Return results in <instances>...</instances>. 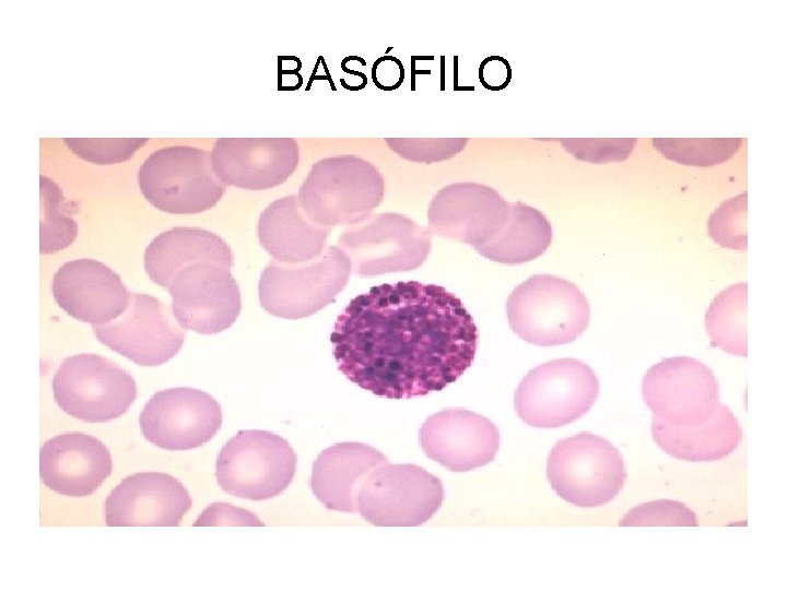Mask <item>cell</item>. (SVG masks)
Wrapping results in <instances>:
<instances>
[{"label": "cell", "instance_id": "cell-1", "mask_svg": "<svg viewBox=\"0 0 787 590\" xmlns=\"http://www.w3.org/2000/svg\"><path fill=\"white\" fill-rule=\"evenodd\" d=\"M330 341L350 381L379 397L410 399L443 390L471 366L478 329L455 294L408 281L354 297Z\"/></svg>", "mask_w": 787, "mask_h": 590}, {"label": "cell", "instance_id": "cell-2", "mask_svg": "<svg viewBox=\"0 0 787 590\" xmlns=\"http://www.w3.org/2000/svg\"><path fill=\"white\" fill-rule=\"evenodd\" d=\"M385 194V180L371 162L353 154L315 162L298 190L305 214L324 227L367 219Z\"/></svg>", "mask_w": 787, "mask_h": 590}, {"label": "cell", "instance_id": "cell-3", "mask_svg": "<svg viewBox=\"0 0 787 590\" xmlns=\"http://www.w3.org/2000/svg\"><path fill=\"white\" fill-rule=\"evenodd\" d=\"M506 316L512 330L524 341L554 346L571 343L585 332L590 306L574 283L536 274L509 294Z\"/></svg>", "mask_w": 787, "mask_h": 590}, {"label": "cell", "instance_id": "cell-4", "mask_svg": "<svg viewBox=\"0 0 787 590\" xmlns=\"http://www.w3.org/2000/svg\"><path fill=\"white\" fill-rule=\"evenodd\" d=\"M137 178L144 198L173 214L207 211L226 190L213 170L211 152L190 145L155 150L141 164Z\"/></svg>", "mask_w": 787, "mask_h": 590}, {"label": "cell", "instance_id": "cell-5", "mask_svg": "<svg viewBox=\"0 0 787 590\" xmlns=\"http://www.w3.org/2000/svg\"><path fill=\"white\" fill-rule=\"evenodd\" d=\"M547 477L554 492L569 504L598 507L621 492L626 470L616 447L584 432L553 446L547 460Z\"/></svg>", "mask_w": 787, "mask_h": 590}, {"label": "cell", "instance_id": "cell-6", "mask_svg": "<svg viewBox=\"0 0 787 590\" xmlns=\"http://www.w3.org/2000/svg\"><path fill=\"white\" fill-rule=\"evenodd\" d=\"M351 262L338 246L297 264L271 260L259 281V300L269 314L284 319L309 317L333 303L346 286Z\"/></svg>", "mask_w": 787, "mask_h": 590}, {"label": "cell", "instance_id": "cell-7", "mask_svg": "<svg viewBox=\"0 0 787 590\" xmlns=\"http://www.w3.org/2000/svg\"><path fill=\"white\" fill-rule=\"evenodd\" d=\"M297 457L283 437L260 429L239 430L221 449L215 464L220 487L249 500L279 496L292 483Z\"/></svg>", "mask_w": 787, "mask_h": 590}, {"label": "cell", "instance_id": "cell-8", "mask_svg": "<svg viewBox=\"0 0 787 590\" xmlns=\"http://www.w3.org/2000/svg\"><path fill=\"white\" fill-rule=\"evenodd\" d=\"M599 396L594 369L576 358H559L538 365L515 392L517 415L538 428H556L585 415Z\"/></svg>", "mask_w": 787, "mask_h": 590}, {"label": "cell", "instance_id": "cell-9", "mask_svg": "<svg viewBox=\"0 0 787 590\" xmlns=\"http://www.w3.org/2000/svg\"><path fill=\"white\" fill-rule=\"evenodd\" d=\"M445 492L441 480L410 463H385L363 480L356 494L357 512L378 527H416L441 508Z\"/></svg>", "mask_w": 787, "mask_h": 590}, {"label": "cell", "instance_id": "cell-10", "mask_svg": "<svg viewBox=\"0 0 787 590\" xmlns=\"http://www.w3.org/2000/svg\"><path fill=\"white\" fill-rule=\"evenodd\" d=\"M51 386L59 408L89 423L120 417L137 397L133 377L113 361L93 353L64 358Z\"/></svg>", "mask_w": 787, "mask_h": 590}, {"label": "cell", "instance_id": "cell-11", "mask_svg": "<svg viewBox=\"0 0 787 590\" xmlns=\"http://www.w3.org/2000/svg\"><path fill=\"white\" fill-rule=\"evenodd\" d=\"M354 274L375 276L411 271L426 260L432 239L427 228L398 213L371 214L348 226L338 238Z\"/></svg>", "mask_w": 787, "mask_h": 590}, {"label": "cell", "instance_id": "cell-12", "mask_svg": "<svg viewBox=\"0 0 787 590\" xmlns=\"http://www.w3.org/2000/svg\"><path fill=\"white\" fill-rule=\"evenodd\" d=\"M230 267L210 260L189 263L173 276L168 292L178 324L200 334L230 328L240 312V292Z\"/></svg>", "mask_w": 787, "mask_h": 590}, {"label": "cell", "instance_id": "cell-13", "mask_svg": "<svg viewBox=\"0 0 787 590\" xmlns=\"http://www.w3.org/2000/svg\"><path fill=\"white\" fill-rule=\"evenodd\" d=\"M642 393L654 415L678 426L704 423L719 403L715 374L689 356L663 358L653 365L643 377Z\"/></svg>", "mask_w": 787, "mask_h": 590}, {"label": "cell", "instance_id": "cell-14", "mask_svg": "<svg viewBox=\"0 0 787 590\" xmlns=\"http://www.w3.org/2000/svg\"><path fill=\"white\" fill-rule=\"evenodd\" d=\"M92 329L101 343L141 366L165 364L185 341L171 308L148 294L131 293L129 305L119 317L93 324Z\"/></svg>", "mask_w": 787, "mask_h": 590}, {"label": "cell", "instance_id": "cell-15", "mask_svg": "<svg viewBox=\"0 0 787 590\" xmlns=\"http://www.w3.org/2000/svg\"><path fill=\"white\" fill-rule=\"evenodd\" d=\"M222 410L209 393L176 387L154 393L140 413L143 437L166 450H190L210 441L222 425Z\"/></svg>", "mask_w": 787, "mask_h": 590}, {"label": "cell", "instance_id": "cell-16", "mask_svg": "<svg viewBox=\"0 0 787 590\" xmlns=\"http://www.w3.org/2000/svg\"><path fill=\"white\" fill-rule=\"evenodd\" d=\"M509 210L510 203L491 187L475 182L451 184L433 197L427 229L478 250L501 233Z\"/></svg>", "mask_w": 787, "mask_h": 590}, {"label": "cell", "instance_id": "cell-17", "mask_svg": "<svg viewBox=\"0 0 787 590\" xmlns=\"http://www.w3.org/2000/svg\"><path fill=\"white\" fill-rule=\"evenodd\" d=\"M299 162L293 138H219L211 163L219 179L246 190H267L285 182Z\"/></svg>", "mask_w": 787, "mask_h": 590}, {"label": "cell", "instance_id": "cell-18", "mask_svg": "<svg viewBox=\"0 0 787 590\" xmlns=\"http://www.w3.org/2000/svg\"><path fill=\"white\" fill-rule=\"evenodd\" d=\"M192 506L189 492L163 472L125 477L105 502L108 527H177Z\"/></svg>", "mask_w": 787, "mask_h": 590}, {"label": "cell", "instance_id": "cell-19", "mask_svg": "<svg viewBox=\"0 0 787 590\" xmlns=\"http://www.w3.org/2000/svg\"><path fill=\"white\" fill-rule=\"evenodd\" d=\"M420 444L432 460L454 472H466L494 460L500 447L497 427L463 409L434 413L422 424Z\"/></svg>", "mask_w": 787, "mask_h": 590}, {"label": "cell", "instance_id": "cell-20", "mask_svg": "<svg viewBox=\"0 0 787 590\" xmlns=\"http://www.w3.org/2000/svg\"><path fill=\"white\" fill-rule=\"evenodd\" d=\"M51 293L68 315L92 326L119 317L131 298L119 275L93 259L62 264L52 278Z\"/></svg>", "mask_w": 787, "mask_h": 590}, {"label": "cell", "instance_id": "cell-21", "mask_svg": "<svg viewBox=\"0 0 787 590\" xmlns=\"http://www.w3.org/2000/svg\"><path fill=\"white\" fill-rule=\"evenodd\" d=\"M108 448L97 438L64 433L48 439L39 451V474L54 492L71 497L93 494L110 475Z\"/></svg>", "mask_w": 787, "mask_h": 590}, {"label": "cell", "instance_id": "cell-22", "mask_svg": "<svg viewBox=\"0 0 787 590\" xmlns=\"http://www.w3.org/2000/svg\"><path fill=\"white\" fill-rule=\"evenodd\" d=\"M385 463H388L387 457L368 445L336 444L317 456L310 476L312 491L328 509L355 514L361 483Z\"/></svg>", "mask_w": 787, "mask_h": 590}, {"label": "cell", "instance_id": "cell-23", "mask_svg": "<svg viewBox=\"0 0 787 590\" xmlns=\"http://www.w3.org/2000/svg\"><path fill=\"white\" fill-rule=\"evenodd\" d=\"M330 227L313 222L303 211L297 194L271 202L260 214L257 235L273 260L297 264L320 256Z\"/></svg>", "mask_w": 787, "mask_h": 590}, {"label": "cell", "instance_id": "cell-24", "mask_svg": "<svg viewBox=\"0 0 787 590\" xmlns=\"http://www.w3.org/2000/svg\"><path fill=\"white\" fill-rule=\"evenodd\" d=\"M651 436L666 453L676 459L705 462L732 453L741 444L743 432L730 409L718 403L707 421L692 426L673 425L654 415Z\"/></svg>", "mask_w": 787, "mask_h": 590}, {"label": "cell", "instance_id": "cell-25", "mask_svg": "<svg viewBox=\"0 0 787 590\" xmlns=\"http://www.w3.org/2000/svg\"><path fill=\"white\" fill-rule=\"evenodd\" d=\"M202 260L218 261L232 268L234 257L219 235L198 227H174L154 237L144 251L143 264L149 278L168 288L183 267Z\"/></svg>", "mask_w": 787, "mask_h": 590}, {"label": "cell", "instance_id": "cell-26", "mask_svg": "<svg viewBox=\"0 0 787 590\" xmlns=\"http://www.w3.org/2000/svg\"><path fill=\"white\" fill-rule=\"evenodd\" d=\"M552 241V227L539 210L521 202L510 203L508 220L501 233L477 251L503 264H519L541 256Z\"/></svg>", "mask_w": 787, "mask_h": 590}, {"label": "cell", "instance_id": "cell-27", "mask_svg": "<svg viewBox=\"0 0 787 590\" xmlns=\"http://www.w3.org/2000/svg\"><path fill=\"white\" fill-rule=\"evenodd\" d=\"M748 285L739 282L723 290L705 315L706 332L715 346L731 355L747 357Z\"/></svg>", "mask_w": 787, "mask_h": 590}, {"label": "cell", "instance_id": "cell-28", "mask_svg": "<svg viewBox=\"0 0 787 590\" xmlns=\"http://www.w3.org/2000/svg\"><path fill=\"white\" fill-rule=\"evenodd\" d=\"M40 253H52L70 246L78 234V223L71 216L77 211L67 201L59 186L50 178L40 176Z\"/></svg>", "mask_w": 787, "mask_h": 590}, {"label": "cell", "instance_id": "cell-29", "mask_svg": "<svg viewBox=\"0 0 787 590\" xmlns=\"http://www.w3.org/2000/svg\"><path fill=\"white\" fill-rule=\"evenodd\" d=\"M741 143V138L653 139L654 148L665 157L693 166H712L723 163L738 151Z\"/></svg>", "mask_w": 787, "mask_h": 590}, {"label": "cell", "instance_id": "cell-30", "mask_svg": "<svg viewBox=\"0 0 787 590\" xmlns=\"http://www.w3.org/2000/svg\"><path fill=\"white\" fill-rule=\"evenodd\" d=\"M747 193L725 201L709 217L707 231L719 245L747 249Z\"/></svg>", "mask_w": 787, "mask_h": 590}, {"label": "cell", "instance_id": "cell-31", "mask_svg": "<svg viewBox=\"0 0 787 590\" xmlns=\"http://www.w3.org/2000/svg\"><path fill=\"white\" fill-rule=\"evenodd\" d=\"M388 148L411 162L432 164L448 160L461 152L467 138H387Z\"/></svg>", "mask_w": 787, "mask_h": 590}, {"label": "cell", "instance_id": "cell-32", "mask_svg": "<svg viewBox=\"0 0 787 590\" xmlns=\"http://www.w3.org/2000/svg\"><path fill=\"white\" fill-rule=\"evenodd\" d=\"M622 527L641 526H697L694 511L683 503L659 499L638 505L629 510L621 519Z\"/></svg>", "mask_w": 787, "mask_h": 590}, {"label": "cell", "instance_id": "cell-33", "mask_svg": "<svg viewBox=\"0 0 787 590\" xmlns=\"http://www.w3.org/2000/svg\"><path fill=\"white\" fill-rule=\"evenodd\" d=\"M66 145L80 158L95 164L125 162L149 141L144 139L64 138Z\"/></svg>", "mask_w": 787, "mask_h": 590}, {"label": "cell", "instance_id": "cell-34", "mask_svg": "<svg viewBox=\"0 0 787 590\" xmlns=\"http://www.w3.org/2000/svg\"><path fill=\"white\" fill-rule=\"evenodd\" d=\"M559 141L574 157L595 164L626 160L637 142L635 138L559 139Z\"/></svg>", "mask_w": 787, "mask_h": 590}, {"label": "cell", "instance_id": "cell-35", "mask_svg": "<svg viewBox=\"0 0 787 590\" xmlns=\"http://www.w3.org/2000/svg\"><path fill=\"white\" fill-rule=\"evenodd\" d=\"M479 79L491 91L503 90L512 79L510 66L503 57H488L480 64Z\"/></svg>", "mask_w": 787, "mask_h": 590}, {"label": "cell", "instance_id": "cell-36", "mask_svg": "<svg viewBox=\"0 0 787 590\" xmlns=\"http://www.w3.org/2000/svg\"><path fill=\"white\" fill-rule=\"evenodd\" d=\"M373 81L386 91L400 86L404 79V69L400 60L392 56H384L374 62L372 69Z\"/></svg>", "mask_w": 787, "mask_h": 590}]
</instances>
